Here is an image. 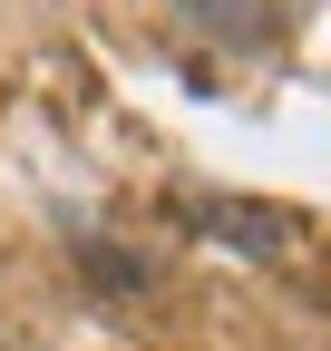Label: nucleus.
<instances>
[{
  "mask_svg": "<svg viewBox=\"0 0 331 351\" xmlns=\"http://www.w3.org/2000/svg\"><path fill=\"white\" fill-rule=\"evenodd\" d=\"M195 225H215V234L254 244V254H282V244H293V225H273V215H243V205H195Z\"/></svg>",
  "mask_w": 331,
  "mask_h": 351,
  "instance_id": "nucleus-1",
  "label": "nucleus"
}]
</instances>
